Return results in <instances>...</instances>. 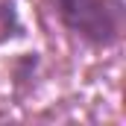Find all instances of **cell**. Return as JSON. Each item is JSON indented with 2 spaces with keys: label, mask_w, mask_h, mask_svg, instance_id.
Here are the masks:
<instances>
[{
  "label": "cell",
  "mask_w": 126,
  "mask_h": 126,
  "mask_svg": "<svg viewBox=\"0 0 126 126\" xmlns=\"http://www.w3.org/2000/svg\"><path fill=\"white\" fill-rule=\"evenodd\" d=\"M59 6L64 24L76 35H85L94 44H111L117 38V6L109 9L103 0H59Z\"/></svg>",
  "instance_id": "1"
}]
</instances>
